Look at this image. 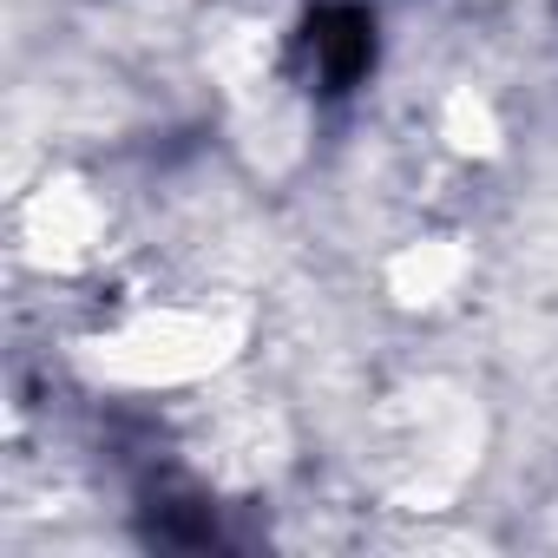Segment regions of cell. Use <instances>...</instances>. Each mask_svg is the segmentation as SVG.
<instances>
[{"instance_id":"cell-1","label":"cell","mask_w":558,"mask_h":558,"mask_svg":"<svg viewBox=\"0 0 558 558\" xmlns=\"http://www.w3.org/2000/svg\"><path fill=\"white\" fill-rule=\"evenodd\" d=\"M250 349V310L236 303H145L73 336V368L112 395H178L217 381Z\"/></svg>"},{"instance_id":"cell-2","label":"cell","mask_w":558,"mask_h":558,"mask_svg":"<svg viewBox=\"0 0 558 558\" xmlns=\"http://www.w3.org/2000/svg\"><path fill=\"white\" fill-rule=\"evenodd\" d=\"M14 230H21V250L34 263H47V269H86L106 250L112 210H106V197L80 171H53V178H40L21 197Z\"/></svg>"},{"instance_id":"cell-3","label":"cell","mask_w":558,"mask_h":558,"mask_svg":"<svg viewBox=\"0 0 558 558\" xmlns=\"http://www.w3.org/2000/svg\"><path fill=\"white\" fill-rule=\"evenodd\" d=\"M466 276H473V243L466 236H408L381 256V296L395 310H440L466 290Z\"/></svg>"},{"instance_id":"cell-4","label":"cell","mask_w":558,"mask_h":558,"mask_svg":"<svg viewBox=\"0 0 558 558\" xmlns=\"http://www.w3.org/2000/svg\"><path fill=\"white\" fill-rule=\"evenodd\" d=\"M434 138H440L453 158H466V165H493V158L506 151V112H499V99H493L486 86L460 80V86H447L440 106H434Z\"/></svg>"},{"instance_id":"cell-5","label":"cell","mask_w":558,"mask_h":558,"mask_svg":"<svg viewBox=\"0 0 558 558\" xmlns=\"http://www.w3.org/2000/svg\"><path fill=\"white\" fill-rule=\"evenodd\" d=\"M204 60H210V73H217L223 93L250 99L269 80V27H230V34H217Z\"/></svg>"}]
</instances>
